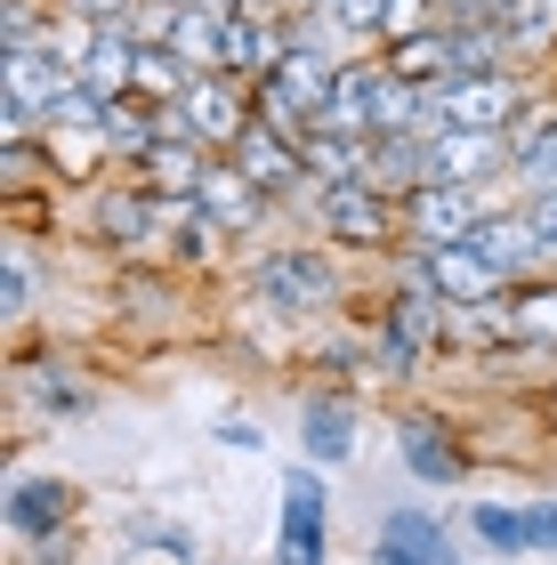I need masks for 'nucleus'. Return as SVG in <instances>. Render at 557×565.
<instances>
[{
  "instance_id": "obj_1",
  "label": "nucleus",
  "mask_w": 557,
  "mask_h": 565,
  "mask_svg": "<svg viewBox=\"0 0 557 565\" xmlns=\"http://www.w3.org/2000/svg\"><path fill=\"white\" fill-rule=\"evenodd\" d=\"M428 106H437L444 130H510L517 106H525V89L510 82V65H501V73H461V82H437V89H428Z\"/></svg>"
},
{
  "instance_id": "obj_2",
  "label": "nucleus",
  "mask_w": 557,
  "mask_h": 565,
  "mask_svg": "<svg viewBox=\"0 0 557 565\" xmlns=\"http://www.w3.org/2000/svg\"><path fill=\"white\" fill-rule=\"evenodd\" d=\"M476 194L469 186H444V178H413V194H404V226L420 235V250H437V243H469L476 235Z\"/></svg>"
},
{
  "instance_id": "obj_3",
  "label": "nucleus",
  "mask_w": 557,
  "mask_h": 565,
  "mask_svg": "<svg viewBox=\"0 0 557 565\" xmlns=\"http://www.w3.org/2000/svg\"><path fill=\"white\" fill-rule=\"evenodd\" d=\"M315 211H323V226H332L340 243H388V226H396L388 194H379L372 178H323Z\"/></svg>"
},
{
  "instance_id": "obj_4",
  "label": "nucleus",
  "mask_w": 557,
  "mask_h": 565,
  "mask_svg": "<svg viewBox=\"0 0 557 565\" xmlns=\"http://www.w3.org/2000/svg\"><path fill=\"white\" fill-rule=\"evenodd\" d=\"M243 89H250V82H235V73H194V89L179 97L186 130H194V138H226V146H235V138L250 130V114H259V106H243Z\"/></svg>"
},
{
  "instance_id": "obj_5",
  "label": "nucleus",
  "mask_w": 557,
  "mask_h": 565,
  "mask_svg": "<svg viewBox=\"0 0 557 565\" xmlns=\"http://www.w3.org/2000/svg\"><path fill=\"white\" fill-rule=\"evenodd\" d=\"M226 153H235V170L250 178V186H267V194H275V186H299V170H308L299 138H291V130H275L267 114H250V130L226 146Z\"/></svg>"
},
{
  "instance_id": "obj_6",
  "label": "nucleus",
  "mask_w": 557,
  "mask_h": 565,
  "mask_svg": "<svg viewBox=\"0 0 557 565\" xmlns=\"http://www.w3.org/2000/svg\"><path fill=\"white\" fill-rule=\"evenodd\" d=\"M420 275H428V291L452 299V307L493 299V282H501V267H493L476 243H437V250H420Z\"/></svg>"
},
{
  "instance_id": "obj_7",
  "label": "nucleus",
  "mask_w": 557,
  "mask_h": 565,
  "mask_svg": "<svg viewBox=\"0 0 557 565\" xmlns=\"http://www.w3.org/2000/svg\"><path fill=\"white\" fill-rule=\"evenodd\" d=\"M259 299H275V307H323L332 299V267L315 259V250H275V259H259Z\"/></svg>"
},
{
  "instance_id": "obj_8",
  "label": "nucleus",
  "mask_w": 557,
  "mask_h": 565,
  "mask_svg": "<svg viewBox=\"0 0 557 565\" xmlns=\"http://www.w3.org/2000/svg\"><path fill=\"white\" fill-rule=\"evenodd\" d=\"M138 57H146V41L130 33V24H97L89 49H82V82L106 89V97H130L138 89Z\"/></svg>"
},
{
  "instance_id": "obj_9",
  "label": "nucleus",
  "mask_w": 557,
  "mask_h": 565,
  "mask_svg": "<svg viewBox=\"0 0 557 565\" xmlns=\"http://www.w3.org/2000/svg\"><path fill=\"white\" fill-rule=\"evenodd\" d=\"M275 565H323V484L283 477V550Z\"/></svg>"
},
{
  "instance_id": "obj_10",
  "label": "nucleus",
  "mask_w": 557,
  "mask_h": 565,
  "mask_svg": "<svg viewBox=\"0 0 557 565\" xmlns=\"http://www.w3.org/2000/svg\"><path fill=\"white\" fill-rule=\"evenodd\" d=\"M501 138H510V130H444V138H428V178H444V186H476V178H493Z\"/></svg>"
},
{
  "instance_id": "obj_11",
  "label": "nucleus",
  "mask_w": 557,
  "mask_h": 565,
  "mask_svg": "<svg viewBox=\"0 0 557 565\" xmlns=\"http://www.w3.org/2000/svg\"><path fill=\"white\" fill-rule=\"evenodd\" d=\"M379 57H388V73H396V82H413V89L452 82V17H444V24H428V33L379 41Z\"/></svg>"
},
{
  "instance_id": "obj_12",
  "label": "nucleus",
  "mask_w": 557,
  "mask_h": 565,
  "mask_svg": "<svg viewBox=\"0 0 557 565\" xmlns=\"http://www.w3.org/2000/svg\"><path fill=\"white\" fill-rule=\"evenodd\" d=\"M379 565H461V557H452V533L437 518L396 509V518L379 525Z\"/></svg>"
},
{
  "instance_id": "obj_13",
  "label": "nucleus",
  "mask_w": 557,
  "mask_h": 565,
  "mask_svg": "<svg viewBox=\"0 0 557 565\" xmlns=\"http://www.w3.org/2000/svg\"><path fill=\"white\" fill-rule=\"evenodd\" d=\"M428 331H437V291H428V275H420L413 291H404V299L388 307V331H379V355H388V364L404 372V364L420 355V340H428Z\"/></svg>"
},
{
  "instance_id": "obj_14",
  "label": "nucleus",
  "mask_w": 557,
  "mask_h": 565,
  "mask_svg": "<svg viewBox=\"0 0 557 565\" xmlns=\"http://www.w3.org/2000/svg\"><path fill=\"white\" fill-rule=\"evenodd\" d=\"M194 202L226 226V235H250V218H259L267 186H250L243 170H218V162H211V170H202V186H194Z\"/></svg>"
},
{
  "instance_id": "obj_15",
  "label": "nucleus",
  "mask_w": 557,
  "mask_h": 565,
  "mask_svg": "<svg viewBox=\"0 0 557 565\" xmlns=\"http://www.w3.org/2000/svg\"><path fill=\"white\" fill-rule=\"evenodd\" d=\"M138 170H146V186H154V194H194L211 162H202V138H154L138 153Z\"/></svg>"
},
{
  "instance_id": "obj_16",
  "label": "nucleus",
  "mask_w": 557,
  "mask_h": 565,
  "mask_svg": "<svg viewBox=\"0 0 557 565\" xmlns=\"http://www.w3.org/2000/svg\"><path fill=\"white\" fill-rule=\"evenodd\" d=\"M476 250H485V259L501 267V275H517V267H534L542 259V235H534V218H476V235H469Z\"/></svg>"
},
{
  "instance_id": "obj_17",
  "label": "nucleus",
  "mask_w": 557,
  "mask_h": 565,
  "mask_svg": "<svg viewBox=\"0 0 557 565\" xmlns=\"http://www.w3.org/2000/svg\"><path fill=\"white\" fill-rule=\"evenodd\" d=\"M404 460H413V477H428V484H452V477H461V452L437 436V420H404Z\"/></svg>"
},
{
  "instance_id": "obj_18",
  "label": "nucleus",
  "mask_w": 557,
  "mask_h": 565,
  "mask_svg": "<svg viewBox=\"0 0 557 565\" xmlns=\"http://www.w3.org/2000/svg\"><path fill=\"white\" fill-rule=\"evenodd\" d=\"M510 153H517V178L534 194H557V121H549V130H517Z\"/></svg>"
},
{
  "instance_id": "obj_19",
  "label": "nucleus",
  "mask_w": 557,
  "mask_h": 565,
  "mask_svg": "<svg viewBox=\"0 0 557 565\" xmlns=\"http://www.w3.org/2000/svg\"><path fill=\"white\" fill-rule=\"evenodd\" d=\"M9 518H17L24 533H57V518H65V484H49V477L17 484V493H9Z\"/></svg>"
},
{
  "instance_id": "obj_20",
  "label": "nucleus",
  "mask_w": 557,
  "mask_h": 565,
  "mask_svg": "<svg viewBox=\"0 0 557 565\" xmlns=\"http://www.w3.org/2000/svg\"><path fill=\"white\" fill-rule=\"evenodd\" d=\"M308 452L323 460V469L356 452V428H347V404H308Z\"/></svg>"
},
{
  "instance_id": "obj_21",
  "label": "nucleus",
  "mask_w": 557,
  "mask_h": 565,
  "mask_svg": "<svg viewBox=\"0 0 557 565\" xmlns=\"http://www.w3.org/2000/svg\"><path fill=\"white\" fill-rule=\"evenodd\" d=\"M501 24H510L517 49H549V41H557V0H510Z\"/></svg>"
},
{
  "instance_id": "obj_22",
  "label": "nucleus",
  "mask_w": 557,
  "mask_h": 565,
  "mask_svg": "<svg viewBox=\"0 0 557 565\" xmlns=\"http://www.w3.org/2000/svg\"><path fill=\"white\" fill-rule=\"evenodd\" d=\"M476 542L485 550H534V533H525V509H476Z\"/></svg>"
},
{
  "instance_id": "obj_23",
  "label": "nucleus",
  "mask_w": 557,
  "mask_h": 565,
  "mask_svg": "<svg viewBox=\"0 0 557 565\" xmlns=\"http://www.w3.org/2000/svg\"><path fill=\"white\" fill-rule=\"evenodd\" d=\"M323 17H332L340 33H356V41H379V24H388V0H332Z\"/></svg>"
},
{
  "instance_id": "obj_24",
  "label": "nucleus",
  "mask_w": 557,
  "mask_h": 565,
  "mask_svg": "<svg viewBox=\"0 0 557 565\" xmlns=\"http://www.w3.org/2000/svg\"><path fill=\"white\" fill-rule=\"evenodd\" d=\"M138 0H57V17L65 24H130Z\"/></svg>"
},
{
  "instance_id": "obj_25",
  "label": "nucleus",
  "mask_w": 557,
  "mask_h": 565,
  "mask_svg": "<svg viewBox=\"0 0 557 565\" xmlns=\"http://www.w3.org/2000/svg\"><path fill=\"white\" fill-rule=\"evenodd\" d=\"M517 331H534V340H557V282H549V291H525Z\"/></svg>"
},
{
  "instance_id": "obj_26",
  "label": "nucleus",
  "mask_w": 557,
  "mask_h": 565,
  "mask_svg": "<svg viewBox=\"0 0 557 565\" xmlns=\"http://www.w3.org/2000/svg\"><path fill=\"white\" fill-rule=\"evenodd\" d=\"M130 542H146V550H170V557H194V533L162 525V518H138V525H130Z\"/></svg>"
},
{
  "instance_id": "obj_27",
  "label": "nucleus",
  "mask_w": 557,
  "mask_h": 565,
  "mask_svg": "<svg viewBox=\"0 0 557 565\" xmlns=\"http://www.w3.org/2000/svg\"><path fill=\"white\" fill-rule=\"evenodd\" d=\"M525 218H534L542 250H557V194H534V202H525Z\"/></svg>"
},
{
  "instance_id": "obj_28",
  "label": "nucleus",
  "mask_w": 557,
  "mask_h": 565,
  "mask_svg": "<svg viewBox=\"0 0 557 565\" xmlns=\"http://www.w3.org/2000/svg\"><path fill=\"white\" fill-rule=\"evenodd\" d=\"M525 533H534V550H557V501L525 509Z\"/></svg>"
},
{
  "instance_id": "obj_29",
  "label": "nucleus",
  "mask_w": 557,
  "mask_h": 565,
  "mask_svg": "<svg viewBox=\"0 0 557 565\" xmlns=\"http://www.w3.org/2000/svg\"><path fill=\"white\" fill-rule=\"evenodd\" d=\"M24 307H33V267L9 259V316H24Z\"/></svg>"
},
{
  "instance_id": "obj_30",
  "label": "nucleus",
  "mask_w": 557,
  "mask_h": 565,
  "mask_svg": "<svg viewBox=\"0 0 557 565\" xmlns=\"http://www.w3.org/2000/svg\"><path fill=\"white\" fill-rule=\"evenodd\" d=\"M510 0H444V17H501Z\"/></svg>"
},
{
  "instance_id": "obj_31",
  "label": "nucleus",
  "mask_w": 557,
  "mask_h": 565,
  "mask_svg": "<svg viewBox=\"0 0 557 565\" xmlns=\"http://www.w3.org/2000/svg\"><path fill=\"white\" fill-rule=\"evenodd\" d=\"M179 9H202V0H179Z\"/></svg>"
}]
</instances>
